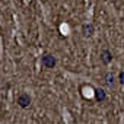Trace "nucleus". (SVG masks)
I'll return each mask as SVG.
<instances>
[{"instance_id": "f257e3e1", "label": "nucleus", "mask_w": 124, "mask_h": 124, "mask_svg": "<svg viewBox=\"0 0 124 124\" xmlns=\"http://www.w3.org/2000/svg\"><path fill=\"white\" fill-rule=\"evenodd\" d=\"M41 61H42V64H44L45 67H48V69H53V67L55 66V58H54V55H51V54H45Z\"/></svg>"}, {"instance_id": "f03ea898", "label": "nucleus", "mask_w": 124, "mask_h": 124, "mask_svg": "<svg viewBox=\"0 0 124 124\" xmlns=\"http://www.w3.org/2000/svg\"><path fill=\"white\" fill-rule=\"evenodd\" d=\"M101 60H102L104 64H109L111 60H112L111 51H109V50H102V51H101Z\"/></svg>"}, {"instance_id": "7ed1b4c3", "label": "nucleus", "mask_w": 124, "mask_h": 124, "mask_svg": "<svg viewBox=\"0 0 124 124\" xmlns=\"http://www.w3.org/2000/svg\"><path fill=\"white\" fill-rule=\"evenodd\" d=\"M18 104H19L22 108L28 107V105L31 104V98H29V95H26V93H22V95L18 98Z\"/></svg>"}, {"instance_id": "20e7f679", "label": "nucleus", "mask_w": 124, "mask_h": 124, "mask_svg": "<svg viewBox=\"0 0 124 124\" xmlns=\"http://www.w3.org/2000/svg\"><path fill=\"white\" fill-rule=\"evenodd\" d=\"M82 31H83V35L85 37H91L93 34V25L92 23H85L83 28H82Z\"/></svg>"}, {"instance_id": "39448f33", "label": "nucleus", "mask_w": 124, "mask_h": 124, "mask_svg": "<svg viewBox=\"0 0 124 124\" xmlns=\"http://www.w3.org/2000/svg\"><path fill=\"white\" fill-rule=\"evenodd\" d=\"M95 98H96L99 102L105 101V98H107V95H105V91H104V89H101V88H96V89H95Z\"/></svg>"}, {"instance_id": "423d86ee", "label": "nucleus", "mask_w": 124, "mask_h": 124, "mask_svg": "<svg viewBox=\"0 0 124 124\" xmlns=\"http://www.w3.org/2000/svg\"><path fill=\"white\" fill-rule=\"evenodd\" d=\"M105 83H107V86H112L114 85V76H112V73H107L105 75Z\"/></svg>"}, {"instance_id": "0eeeda50", "label": "nucleus", "mask_w": 124, "mask_h": 124, "mask_svg": "<svg viewBox=\"0 0 124 124\" xmlns=\"http://www.w3.org/2000/svg\"><path fill=\"white\" fill-rule=\"evenodd\" d=\"M118 82H120L121 85H124V72H120V75H118Z\"/></svg>"}]
</instances>
